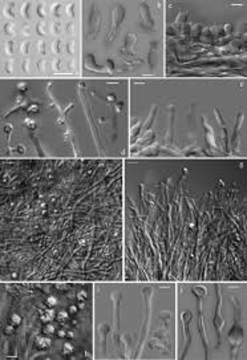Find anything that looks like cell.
<instances>
[{
  "mask_svg": "<svg viewBox=\"0 0 247 360\" xmlns=\"http://www.w3.org/2000/svg\"><path fill=\"white\" fill-rule=\"evenodd\" d=\"M246 160H124V281L246 282Z\"/></svg>",
  "mask_w": 247,
  "mask_h": 360,
  "instance_id": "obj_1",
  "label": "cell"
},
{
  "mask_svg": "<svg viewBox=\"0 0 247 360\" xmlns=\"http://www.w3.org/2000/svg\"><path fill=\"white\" fill-rule=\"evenodd\" d=\"M1 282L124 281V160L1 158Z\"/></svg>",
  "mask_w": 247,
  "mask_h": 360,
  "instance_id": "obj_2",
  "label": "cell"
},
{
  "mask_svg": "<svg viewBox=\"0 0 247 360\" xmlns=\"http://www.w3.org/2000/svg\"><path fill=\"white\" fill-rule=\"evenodd\" d=\"M1 158H129L128 79H1Z\"/></svg>",
  "mask_w": 247,
  "mask_h": 360,
  "instance_id": "obj_3",
  "label": "cell"
},
{
  "mask_svg": "<svg viewBox=\"0 0 247 360\" xmlns=\"http://www.w3.org/2000/svg\"><path fill=\"white\" fill-rule=\"evenodd\" d=\"M129 158L246 160V77L129 80Z\"/></svg>",
  "mask_w": 247,
  "mask_h": 360,
  "instance_id": "obj_4",
  "label": "cell"
},
{
  "mask_svg": "<svg viewBox=\"0 0 247 360\" xmlns=\"http://www.w3.org/2000/svg\"><path fill=\"white\" fill-rule=\"evenodd\" d=\"M82 77L165 76V1L82 3Z\"/></svg>",
  "mask_w": 247,
  "mask_h": 360,
  "instance_id": "obj_5",
  "label": "cell"
},
{
  "mask_svg": "<svg viewBox=\"0 0 247 360\" xmlns=\"http://www.w3.org/2000/svg\"><path fill=\"white\" fill-rule=\"evenodd\" d=\"M82 3L3 0L1 79L82 77Z\"/></svg>",
  "mask_w": 247,
  "mask_h": 360,
  "instance_id": "obj_6",
  "label": "cell"
},
{
  "mask_svg": "<svg viewBox=\"0 0 247 360\" xmlns=\"http://www.w3.org/2000/svg\"><path fill=\"white\" fill-rule=\"evenodd\" d=\"M246 1H165V76L246 77Z\"/></svg>",
  "mask_w": 247,
  "mask_h": 360,
  "instance_id": "obj_7",
  "label": "cell"
}]
</instances>
